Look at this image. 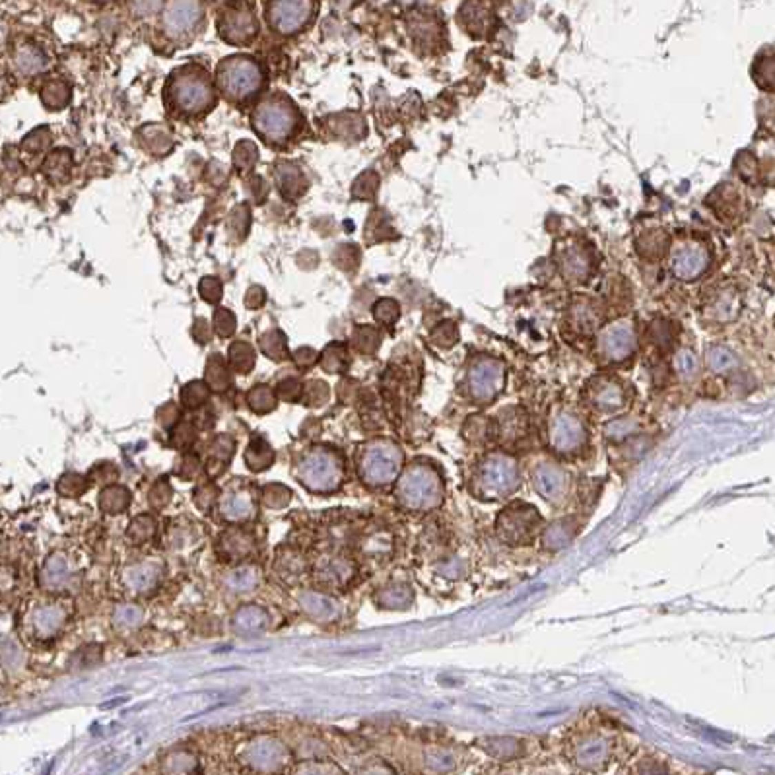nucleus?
Here are the masks:
<instances>
[{
  "instance_id": "obj_34",
  "label": "nucleus",
  "mask_w": 775,
  "mask_h": 775,
  "mask_svg": "<svg viewBox=\"0 0 775 775\" xmlns=\"http://www.w3.org/2000/svg\"><path fill=\"white\" fill-rule=\"evenodd\" d=\"M674 366L682 375H694L696 369H698V358L692 350H680L676 360H674Z\"/></svg>"
},
{
  "instance_id": "obj_23",
  "label": "nucleus",
  "mask_w": 775,
  "mask_h": 775,
  "mask_svg": "<svg viewBox=\"0 0 775 775\" xmlns=\"http://www.w3.org/2000/svg\"><path fill=\"white\" fill-rule=\"evenodd\" d=\"M274 461V453L269 447V443L262 442V440H255L249 445L247 453H245V463L249 464L251 471H265L267 466H270Z\"/></svg>"
},
{
  "instance_id": "obj_37",
  "label": "nucleus",
  "mask_w": 775,
  "mask_h": 775,
  "mask_svg": "<svg viewBox=\"0 0 775 775\" xmlns=\"http://www.w3.org/2000/svg\"><path fill=\"white\" fill-rule=\"evenodd\" d=\"M278 566L284 573L288 571V575H300L303 570V560L298 554H284L280 556V561L276 560V568Z\"/></svg>"
},
{
  "instance_id": "obj_33",
  "label": "nucleus",
  "mask_w": 775,
  "mask_h": 775,
  "mask_svg": "<svg viewBox=\"0 0 775 775\" xmlns=\"http://www.w3.org/2000/svg\"><path fill=\"white\" fill-rule=\"evenodd\" d=\"M206 397H208V391H206L203 383H191V385H187L183 389V402L187 406H191V409L203 404Z\"/></svg>"
},
{
  "instance_id": "obj_39",
  "label": "nucleus",
  "mask_w": 775,
  "mask_h": 775,
  "mask_svg": "<svg viewBox=\"0 0 775 775\" xmlns=\"http://www.w3.org/2000/svg\"><path fill=\"white\" fill-rule=\"evenodd\" d=\"M214 323H216V329H218V333L220 334H229L234 333V323H236V319H234V315L227 311H218L214 315Z\"/></svg>"
},
{
  "instance_id": "obj_36",
  "label": "nucleus",
  "mask_w": 775,
  "mask_h": 775,
  "mask_svg": "<svg viewBox=\"0 0 775 775\" xmlns=\"http://www.w3.org/2000/svg\"><path fill=\"white\" fill-rule=\"evenodd\" d=\"M169 497H172V486L167 484V482H163V480L156 482L154 488L150 490V504L154 507H158V509L165 506L169 502Z\"/></svg>"
},
{
  "instance_id": "obj_38",
  "label": "nucleus",
  "mask_w": 775,
  "mask_h": 775,
  "mask_svg": "<svg viewBox=\"0 0 775 775\" xmlns=\"http://www.w3.org/2000/svg\"><path fill=\"white\" fill-rule=\"evenodd\" d=\"M216 499H218V492H216L214 486L205 484L196 490V504H198V507L208 509V507L214 506Z\"/></svg>"
},
{
  "instance_id": "obj_20",
  "label": "nucleus",
  "mask_w": 775,
  "mask_h": 775,
  "mask_svg": "<svg viewBox=\"0 0 775 775\" xmlns=\"http://www.w3.org/2000/svg\"><path fill=\"white\" fill-rule=\"evenodd\" d=\"M258 583H260V570H258L257 566H253V564L236 568L231 573H227L226 577L227 589L237 592V595L239 592L253 591Z\"/></svg>"
},
{
  "instance_id": "obj_25",
  "label": "nucleus",
  "mask_w": 775,
  "mask_h": 775,
  "mask_svg": "<svg viewBox=\"0 0 775 775\" xmlns=\"http://www.w3.org/2000/svg\"><path fill=\"white\" fill-rule=\"evenodd\" d=\"M291 497V492L286 488V486L282 484H276V482H272V484H267L265 488H262V492H260V499H262V504L267 507H272V509H278V507H284L288 502H290Z\"/></svg>"
},
{
  "instance_id": "obj_35",
  "label": "nucleus",
  "mask_w": 775,
  "mask_h": 775,
  "mask_svg": "<svg viewBox=\"0 0 775 775\" xmlns=\"http://www.w3.org/2000/svg\"><path fill=\"white\" fill-rule=\"evenodd\" d=\"M399 317V305L393 300H381L375 305V319L381 323H393Z\"/></svg>"
},
{
  "instance_id": "obj_12",
  "label": "nucleus",
  "mask_w": 775,
  "mask_h": 775,
  "mask_svg": "<svg viewBox=\"0 0 775 775\" xmlns=\"http://www.w3.org/2000/svg\"><path fill=\"white\" fill-rule=\"evenodd\" d=\"M66 612L59 604H41L30 614V632L37 639H51L63 630Z\"/></svg>"
},
{
  "instance_id": "obj_10",
  "label": "nucleus",
  "mask_w": 775,
  "mask_h": 775,
  "mask_svg": "<svg viewBox=\"0 0 775 775\" xmlns=\"http://www.w3.org/2000/svg\"><path fill=\"white\" fill-rule=\"evenodd\" d=\"M163 564L160 560H146L132 564L123 570V585L134 595H144L158 587L162 581Z\"/></svg>"
},
{
  "instance_id": "obj_27",
  "label": "nucleus",
  "mask_w": 775,
  "mask_h": 775,
  "mask_svg": "<svg viewBox=\"0 0 775 775\" xmlns=\"http://www.w3.org/2000/svg\"><path fill=\"white\" fill-rule=\"evenodd\" d=\"M59 494H63L65 497H78L86 492L87 482L80 476V474H65L61 480H59Z\"/></svg>"
},
{
  "instance_id": "obj_13",
  "label": "nucleus",
  "mask_w": 775,
  "mask_h": 775,
  "mask_svg": "<svg viewBox=\"0 0 775 775\" xmlns=\"http://www.w3.org/2000/svg\"><path fill=\"white\" fill-rule=\"evenodd\" d=\"M220 33L229 43H245L257 33L255 16L251 12L239 10V8L226 12L220 22Z\"/></svg>"
},
{
  "instance_id": "obj_16",
  "label": "nucleus",
  "mask_w": 775,
  "mask_h": 775,
  "mask_svg": "<svg viewBox=\"0 0 775 775\" xmlns=\"http://www.w3.org/2000/svg\"><path fill=\"white\" fill-rule=\"evenodd\" d=\"M41 583L49 591H65L72 583V566L65 554L54 552L43 564L41 570Z\"/></svg>"
},
{
  "instance_id": "obj_14",
  "label": "nucleus",
  "mask_w": 775,
  "mask_h": 775,
  "mask_svg": "<svg viewBox=\"0 0 775 775\" xmlns=\"http://www.w3.org/2000/svg\"><path fill=\"white\" fill-rule=\"evenodd\" d=\"M203 18V6L198 2H169L163 14V23L172 35H181L196 25Z\"/></svg>"
},
{
  "instance_id": "obj_3",
  "label": "nucleus",
  "mask_w": 775,
  "mask_h": 775,
  "mask_svg": "<svg viewBox=\"0 0 775 775\" xmlns=\"http://www.w3.org/2000/svg\"><path fill=\"white\" fill-rule=\"evenodd\" d=\"M169 94H172L175 107L181 109L187 115H194V113L212 107L216 99L214 87L210 84L208 76L193 68H185L173 76Z\"/></svg>"
},
{
  "instance_id": "obj_26",
  "label": "nucleus",
  "mask_w": 775,
  "mask_h": 775,
  "mask_svg": "<svg viewBox=\"0 0 775 775\" xmlns=\"http://www.w3.org/2000/svg\"><path fill=\"white\" fill-rule=\"evenodd\" d=\"M142 616H144V612H142L138 604H123L115 610L113 622L117 626H123V628H134L142 622Z\"/></svg>"
},
{
  "instance_id": "obj_19",
  "label": "nucleus",
  "mask_w": 775,
  "mask_h": 775,
  "mask_svg": "<svg viewBox=\"0 0 775 775\" xmlns=\"http://www.w3.org/2000/svg\"><path fill=\"white\" fill-rule=\"evenodd\" d=\"M253 550V539L241 530H227L220 539V552L227 560H243Z\"/></svg>"
},
{
  "instance_id": "obj_2",
  "label": "nucleus",
  "mask_w": 775,
  "mask_h": 775,
  "mask_svg": "<svg viewBox=\"0 0 775 775\" xmlns=\"http://www.w3.org/2000/svg\"><path fill=\"white\" fill-rule=\"evenodd\" d=\"M262 68L255 59L237 54L222 61L216 72V84L220 92L231 101H245L257 94L262 86Z\"/></svg>"
},
{
  "instance_id": "obj_29",
  "label": "nucleus",
  "mask_w": 775,
  "mask_h": 775,
  "mask_svg": "<svg viewBox=\"0 0 775 775\" xmlns=\"http://www.w3.org/2000/svg\"><path fill=\"white\" fill-rule=\"evenodd\" d=\"M229 360H231V366L237 367L239 371H249L253 367V350L247 344H234L229 348Z\"/></svg>"
},
{
  "instance_id": "obj_30",
  "label": "nucleus",
  "mask_w": 775,
  "mask_h": 775,
  "mask_svg": "<svg viewBox=\"0 0 775 775\" xmlns=\"http://www.w3.org/2000/svg\"><path fill=\"white\" fill-rule=\"evenodd\" d=\"M707 362H710L711 369L725 371V369L734 366V355L727 348H723V346H713L710 352H707Z\"/></svg>"
},
{
  "instance_id": "obj_21",
  "label": "nucleus",
  "mask_w": 775,
  "mask_h": 775,
  "mask_svg": "<svg viewBox=\"0 0 775 775\" xmlns=\"http://www.w3.org/2000/svg\"><path fill=\"white\" fill-rule=\"evenodd\" d=\"M129 504L130 494L125 486H107L99 495V507L109 515H117L121 511H125Z\"/></svg>"
},
{
  "instance_id": "obj_11",
  "label": "nucleus",
  "mask_w": 775,
  "mask_h": 775,
  "mask_svg": "<svg viewBox=\"0 0 775 775\" xmlns=\"http://www.w3.org/2000/svg\"><path fill=\"white\" fill-rule=\"evenodd\" d=\"M218 509H220L224 519L239 523V521H249V519L255 517L257 504H255L253 494L249 492L247 488H234V490L229 488L220 497Z\"/></svg>"
},
{
  "instance_id": "obj_6",
  "label": "nucleus",
  "mask_w": 775,
  "mask_h": 775,
  "mask_svg": "<svg viewBox=\"0 0 775 775\" xmlns=\"http://www.w3.org/2000/svg\"><path fill=\"white\" fill-rule=\"evenodd\" d=\"M710 251L698 241H682L670 253V272L679 280H696L710 267Z\"/></svg>"
},
{
  "instance_id": "obj_17",
  "label": "nucleus",
  "mask_w": 775,
  "mask_h": 775,
  "mask_svg": "<svg viewBox=\"0 0 775 775\" xmlns=\"http://www.w3.org/2000/svg\"><path fill=\"white\" fill-rule=\"evenodd\" d=\"M560 269L571 282H581L591 272V255L579 245H568L560 251Z\"/></svg>"
},
{
  "instance_id": "obj_9",
  "label": "nucleus",
  "mask_w": 775,
  "mask_h": 775,
  "mask_svg": "<svg viewBox=\"0 0 775 775\" xmlns=\"http://www.w3.org/2000/svg\"><path fill=\"white\" fill-rule=\"evenodd\" d=\"M504 383V366L492 358H480L468 373V385L474 397L492 399Z\"/></svg>"
},
{
  "instance_id": "obj_18",
  "label": "nucleus",
  "mask_w": 775,
  "mask_h": 775,
  "mask_svg": "<svg viewBox=\"0 0 775 775\" xmlns=\"http://www.w3.org/2000/svg\"><path fill=\"white\" fill-rule=\"evenodd\" d=\"M352 573H354L352 564L336 554L324 556L323 560L317 561V568H315V575L327 587H342L352 577Z\"/></svg>"
},
{
  "instance_id": "obj_4",
  "label": "nucleus",
  "mask_w": 775,
  "mask_h": 775,
  "mask_svg": "<svg viewBox=\"0 0 775 775\" xmlns=\"http://www.w3.org/2000/svg\"><path fill=\"white\" fill-rule=\"evenodd\" d=\"M253 125L267 141H286L298 125V111L286 97H270L257 107Z\"/></svg>"
},
{
  "instance_id": "obj_15",
  "label": "nucleus",
  "mask_w": 775,
  "mask_h": 775,
  "mask_svg": "<svg viewBox=\"0 0 775 775\" xmlns=\"http://www.w3.org/2000/svg\"><path fill=\"white\" fill-rule=\"evenodd\" d=\"M298 601H300L303 612L315 622L324 624V622H333L340 616V604L336 603L334 599H331L329 595H323V592L305 591L300 595Z\"/></svg>"
},
{
  "instance_id": "obj_32",
  "label": "nucleus",
  "mask_w": 775,
  "mask_h": 775,
  "mask_svg": "<svg viewBox=\"0 0 775 775\" xmlns=\"http://www.w3.org/2000/svg\"><path fill=\"white\" fill-rule=\"evenodd\" d=\"M231 457H234V442H229L226 437H220V440L214 443L212 451H210L212 466H214L216 463L226 464Z\"/></svg>"
},
{
  "instance_id": "obj_31",
  "label": "nucleus",
  "mask_w": 775,
  "mask_h": 775,
  "mask_svg": "<svg viewBox=\"0 0 775 775\" xmlns=\"http://www.w3.org/2000/svg\"><path fill=\"white\" fill-rule=\"evenodd\" d=\"M16 65L20 66L23 72H35L43 65V56L35 49H22L16 56Z\"/></svg>"
},
{
  "instance_id": "obj_1",
  "label": "nucleus",
  "mask_w": 775,
  "mask_h": 775,
  "mask_svg": "<svg viewBox=\"0 0 775 775\" xmlns=\"http://www.w3.org/2000/svg\"><path fill=\"white\" fill-rule=\"evenodd\" d=\"M342 461L336 453L317 447L303 455L296 463V478L307 490L317 494H331L342 484Z\"/></svg>"
},
{
  "instance_id": "obj_7",
  "label": "nucleus",
  "mask_w": 775,
  "mask_h": 775,
  "mask_svg": "<svg viewBox=\"0 0 775 775\" xmlns=\"http://www.w3.org/2000/svg\"><path fill=\"white\" fill-rule=\"evenodd\" d=\"M315 4L313 2H270L267 8L269 23L278 33L290 35L302 30L311 20Z\"/></svg>"
},
{
  "instance_id": "obj_5",
  "label": "nucleus",
  "mask_w": 775,
  "mask_h": 775,
  "mask_svg": "<svg viewBox=\"0 0 775 775\" xmlns=\"http://www.w3.org/2000/svg\"><path fill=\"white\" fill-rule=\"evenodd\" d=\"M399 451L387 442H375L367 445L360 457V474L367 484H385L397 473Z\"/></svg>"
},
{
  "instance_id": "obj_28",
  "label": "nucleus",
  "mask_w": 775,
  "mask_h": 775,
  "mask_svg": "<svg viewBox=\"0 0 775 775\" xmlns=\"http://www.w3.org/2000/svg\"><path fill=\"white\" fill-rule=\"evenodd\" d=\"M249 404L255 412H270L276 404L274 395L267 387H255L249 393Z\"/></svg>"
},
{
  "instance_id": "obj_24",
  "label": "nucleus",
  "mask_w": 775,
  "mask_h": 775,
  "mask_svg": "<svg viewBox=\"0 0 775 775\" xmlns=\"http://www.w3.org/2000/svg\"><path fill=\"white\" fill-rule=\"evenodd\" d=\"M156 533V519L150 515H141L132 519L129 525V539L132 542H146Z\"/></svg>"
},
{
  "instance_id": "obj_41",
  "label": "nucleus",
  "mask_w": 775,
  "mask_h": 775,
  "mask_svg": "<svg viewBox=\"0 0 775 775\" xmlns=\"http://www.w3.org/2000/svg\"><path fill=\"white\" fill-rule=\"evenodd\" d=\"M435 342L440 344H455L457 340V329L453 323H443L437 331H435Z\"/></svg>"
},
{
  "instance_id": "obj_40",
  "label": "nucleus",
  "mask_w": 775,
  "mask_h": 775,
  "mask_svg": "<svg viewBox=\"0 0 775 775\" xmlns=\"http://www.w3.org/2000/svg\"><path fill=\"white\" fill-rule=\"evenodd\" d=\"M200 291H203V298H205L206 302H218V300H220V293H222V286H220V282L214 280V278H206V280L200 284Z\"/></svg>"
},
{
  "instance_id": "obj_8",
  "label": "nucleus",
  "mask_w": 775,
  "mask_h": 775,
  "mask_svg": "<svg viewBox=\"0 0 775 775\" xmlns=\"http://www.w3.org/2000/svg\"><path fill=\"white\" fill-rule=\"evenodd\" d=\"M599 344H601L603 354L612 362H620V360L630 358L635 350L634 324L626 321V319L614 321L601 333Z\"/></svg>"
},
{
  "instance_id": "obj_22",
  "label": "nucleus",
  "mask_w": 775,
  "mask_h": 775,
  "mask_svg": "<svg viewBox=\"0 0 775 775\" xmlns=\"http://www.w3.org/2000/svg\"><path fill=\"white\" fill-rule=\"evenodd\" d=\"M231 624L237 632H243V634L255 632V630H260L262 626L267 624V612L258 606H243L234 614Z\"/></svg>"
}]
</instances>
